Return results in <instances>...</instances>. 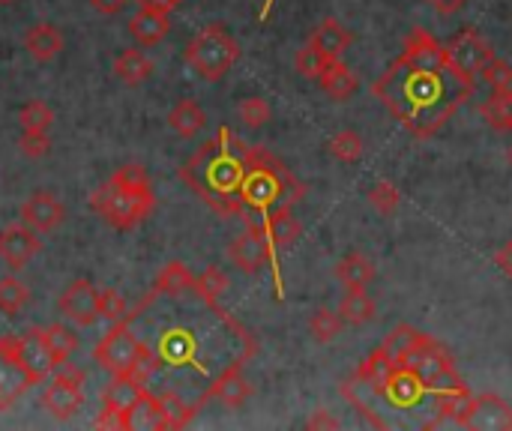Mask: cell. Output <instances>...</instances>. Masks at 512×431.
<instances>
[{"instance_id": "1", "label": "cell", "mask_w": 512, "mask_h": 431, "mask_svg": "<svg viewBox=\"0 0 512 431\" xmlns=\"http://www.w3.org/2000/svg\"><path fill=\"white\" fill-rule=\"evenodd\" d=\"M474 93V75L456 69L429 30L414 27L402 54L375 81L381 105L417 138L435 135Z\"/></svg>"}, {"instance_id": "2", "label": "cell", "mask_w": 512, "mask_h": 431, "mask_svg": "<svg viewBox=\"0 0 512 431\" xmlns=\"http://www.w3.org/2000/svg\"><path fill=\"white\" fill-rule=\"evenodd\" d=\"M249 156H252V147L222 126L219 135L210 138L180 168V177L216 213L240 216V186L249 168Z\"/></svg>"}, {"instance_id": "4", "label": "cell", "mask_w": 512, "mask_h": 431, "mask_svg": "<svg viewBox=\"0 0 512 431\" xmlns=\"http://www.w3.org/2000/svg\"><path fill=\"white\" fill-rule=\"evenodd\" d=\"M186 63L204 78V81H219L225 72L237 63L240 45L237 39L222 27V24H207L189 45H186Z\"/></svg>"}, {"instance_id": "15", "label": "cell", "mask_w": 512, "mask_h": 431, "mask_svg": "<svg viewBox=\"0 0 512 431\" xmlns=\"http://www.w3.org/2000/svg\"><path fill=\"white\" fill-rule=\"evenodd\" d=\"M66 210L57 201L54 192H33L24 204H21V222L27 228H33L36 234H51L63 225Z\"/></svg>"}, {"instance_id": "28", "label": "cell", "mask_w": 512, "mask_h": 431, "mask_svg": "<svg viewBox=\"0 0 512 431\" xmlns=\"http://www.w3.org/2000/svg\"><path fill=\"white\" fill-rule=\"evenodd\" d=\"M336 279L345 285V288H366L372 279H375V264L360 255V252H351L345 255L339 264H336Z\"/></svg>"}, {"instance_id": "39", "label": "cell", "mask_w": 512, "mask_h": 431, "mask_svg": "<svg viewBox=\"0 0 512 431\" xmlns=\"http://www.w3.org/2000/svg\"><path fill=\"white\" fill-rule=\"evenodd\" d=\"M18 123L24 132H48L51 123H54V111L39 102V99H30L21 111H18Z\"/></svg>"}, {"instance_id": "43", "label": "cell", "mask_w": 512, "mask_h": 431, "mask_svg": "<svg viewBox=\"0 0 512 431\" xmlns=\"http://www.w3.org/2000/svg\"><path fill=\"white\" fill-rule=\"evenodd\" d=\"M237 114H240V123H243V126H249V129H261V126H267V123H270V117H273L270 102H267V99H261V96H246V99L240 102Z\"/></svg>"}, {"instance_id": "55", "label": "cell", "mask_w": 512, "mask_h": 431, "mask_svg": "<svg viewBox=\"0 0 512 431\" xmlns=\"http://www.w3.org/2000/svg\"><path fill=\"white\" fill-rule=\"evenodd\" d=\"M183 0H138L141 9H156V12H174Z\"/></svg>"}, {"instance_id": "18", "label": "cell", "mask_w": 512, "mask_h": 431, "mask_svg": "<svg viewBox=\"0 0 512 431\" xmlns=\"http://www.w3.org/2000/svg\"><path fill=\"white\" fill-rule=\"evenodd\" d=\"M426 396H429V387L405 366H399L393 372V378H390V384L384 390V399L390 405H396V408H417Z\"/></svg>"}, {"instance_id": "34", "label": "cell", "mask_w": 512, "mask_h": 431, "mask_svg": "<svg viewBox=\"0 0 512 431\" xmlns=\"http://www.w3.org/2000/svg\"><path fill=\"white\" fill-rule=\"evenodd\" d=\"M327 150L336 162H345V165H354L360 162L363 156V138L354 132V129H339L330 141H327Z\"/></svg>"}, {"instance_id": "13", "label": "cell", "mask_w": 512, "mask_h": 431, "mask_svg": "<svg viewBox=\"0 0 512 431\" xmlns=\"http://www.w3.org/2000/svg\"><path fill=\"white\" fill-rule=\"evenodd\" d=\"M399 366L411 369V372L429 387L435 378H441V375L453 366V360H450V354L444 351L441 342H435L432 336H420V342L405 354V360H402Z\"/></svg>"}, {"instance_id": "49", "label": "cell", "mask_w": 512, "mask_h": 431, "mask_svg": "<svg viewBox=\"0 0 512 431\" xmlns=\"http://www.w3.org/2000/svg\"><path fill=\"white\" fill-rule=\"evenodd\" d=\"M18 150H21L27 159H39V156H45V153L51 150V138H48V132H24V129H21V135H18Z\"/></svg>"}, {"instance_id": "23", "label": "cell", "mask_w": 512, "mask_h": 431, "mask_svg": "<svg viewBox=\"0 0 512 431\" xmlns=\"http://www.w3.org/2000/svg\"><path fill=\"white\" fill-rule=\"evenodd\" d=\"M318 81H321L324 93H327L330 99H336V102H348V99H354L357 90H360V78H357V72H354L345 60H333V63L324 69V75H321Z\"/></svg>"}, {"instance_id": "30", "label": "cell", "mask_w": 512, "mask_h": 431, "mask_svg": "<svg viewBox=\"0 0 512 431\" xmlns=\"http://www.w3.org/2000/svg\"><path fill=\"white\" fill-rule=\"evenodd\" d=\"M126 429H156L162 431V399L153 393H141L135 408L126 414Z\"/></svg>"}, {"instance_id": "24", "label": "cell", "mask_w": 512, "mask_h": 431, "mask_svg": "<svg viewBox=\"0 0 512 431\" xmlns=\"http://www.w3.org/2000/svg\"><path fill=\"white\" fill-rule=\"evenodd\" d=\"M396 369H399V363H396L384 348H378V351H372V354L360 363L357 378H363V381L372 387L375 396H384V390H387V384H390V378H393Z\"/></svg>"}, {"instance_id": "33", "label": "cell", "mask_w": 512, "mask_h": 431, "mask_svg": "<svg viewBox=\"0 0 512 431\" xmlns=\"http://www.w3.org/2000/svg\"><path fill=\"white\" fill-rule=\"evenodd\" d=\"M195 354V342L186 330H171L162 336V348H159V360L171 363V366H183L189 363Z\"/></svg>"}, {"instance_id": "14", "label": "cell", "mask_w": 512, "mask_h": 431, "mask_svg": "<svg viewBox=\"0 0 512 431\" xmlns=\"http://www.w3.org/2000/svg\"><path fill=\"white\" fill-rule=\"evenodd\" d=\"M18 360L21 366L27 369V375L33 378V384H42L45 375H51L57 369L54 357H51V348H48V339H45V330L42 327H30L27 333L18 336Z\"/></svg>"}, {"instance_id": "22", "label": "cell", "mask_w": 512, "mask_h": 431, "mask_svg": "<svg viewBox=\"0 0 512 431\" xmlns=\"http://www.w3.org/2000/svg\"><path fill=\"white\" fill-rule=\"evenodd\" d=\"M24 48L30 51V57L36 63H51L60 54V48H63V36H60V30L54 24L39 21V24H33L24 33Z\"/></svg>"}, {"instance_id": "48", "label": "cell", "mask_w": 512, "mask_h": 431, "mask_svg": "<svg viewBox=\"0 0 512 431\" xmlns=\"http://www.w3.org/2000/svg\"><path fill=\"white\" fill-rule=\"evenodd\" d=\"M126 315H129V312H126L123 294H117L114 288H102V291H99V318L117 324V321H123Z\"/></svg>"}, {"instance_id": "5", "label": "cell", "mask_w": 512, "mask_h": 431, "mask_svg": "<svg viewBox=\"0 0 512 431\" xmlns=\"http://www.w3.org/2000/svg\"><path fill=\"white\" fill-rule=\"evenodd\" d=\"M153 204H156L153 192H132L114 183H105L90 195V210H96L117 231H132L135 225H141L150 216Z\"/></svg>"}, {"instance_id": "21", "label": "cell", "mask_w": 512, "mask_h": 431, "mask_svg": "<svg viewBox=\"0 0 512 431\" xmlns=\"http://www.w3.org/2000/svg\"><path fill=\"white\" fill-rule=\"evenodd\" d=\"M171 21L168 12H156V9H141L129 18V33L138 45H156L168 36Z\"/></svg>"}, {"instance_id": "41", "label": "cell", "mask_w": 512, "mask_h": 431, "mask_svg": "<svg viewBox=\"0 0 512 431\" xmlns=\"http://www.w3.org/2000/svg\"><path fill=\"white\" fill-rule=\"evenodd\" d=\"M420 336H423V333H417L414 327L402 324V327H396V330H390V333H387V339H384V345H381V348H384L396 363H402V360H405V354L420 342Z\"/></svg>"}, {"instance_id": "7", "label": "cell", "mask_w": 512, "mask_h": 431, "mask_svg": "<svg viewBox=\"0 0 512 431\" xmlns=\"http://www.w3.org/2000/svg\"><path fill=\"white\" fill-rule=\"evenodd\" d=\"M129 321H132V318L126 315L123 321L111 324V330L99 339V345H96V351H93L96 363H99L105 372H111V375H129V369L135 366V360H138V354H141V348H144V342H138V339L132 336Z\"/></svg>"}, {"instance_id": "50", "label": "cell", "mask_w": 512, "mask_h": 431, "mask_svg": "<svg viewBox=\"0 0 512 431\" xmlns=\"http://www.w3.org/2000/svg\"><path fill=\"white\" fill-rule=\"evenodd\" d=\"M459 390H468V387H465L462 375L456 372V366H450L441 378H435V381L429 384V393H432V396H435V393H459Z\"/></svg>"}, {"instance_id": "6", "label": "cell", "mask_w": 512, "mask_h": 431, "mask_svg": "<svg viewBox=\"0 0 512 431\" xmlns=\"http://www.w3.org/2000/svg\"><path fill=\"white\" fill-rule=\"evenodd\" d=\"M228 258L237 270L243 273H258L261 267L273 264V273H276V288H279V297H282V276H279V267H276V249L264 231L261 222H249L243 234H237L228 246Z\"/></svg>"}, {"instance_id": "27", "label": "cell", "mask_w": 512, "mask_h": 431, "mask_svg": "<svg viewBox=\"0 0 512 431\" xmlns=\"http://www.w3.org/2000/svg\"><path fill=\"white\" fill-rule=\"evenodd\" d=\"M144 387L138 381H132L129 375H114V381L105 387V396H102V405L105 408H114L120 414H129L135 408V402L141 399Z\"/></svg>"}, {"instance_id": "12", "label": "cell", "mask_w": 512, "mask_h": 431, "mask_svg": "<svg viewBox=\"0 0 512 431\" xmlns=\"http://www.w3.org/2000/svg\"><path fill=\"white\" fill-rule=\"evenodd\" d=\"M447 57L456 69H462L468 75H480V69L495 57V48L474 27H468L447 42Z\"/></svg>"}, {"instance_id": "47", "label": "cell", "mask_w": 512, "mask_h": 431, "mask_svg": "<svg viewBox=\"0 0 512 431\" xmlns=\"http://www.w3.org/2000/svg\"><path fill=\"white\" fill-rule=\"evenodd\" d=\"M480 78L492 87V90H510L512 87V66L501 57H492L483 69H480Z\"/></svg>"}, {"instance_id": "25", "label": "cell", "mask_w": 512, "mask_h": 431, "mask_svg": "<svg viewBox=\"0 0 512 431\" xmlns=\"http://www.w3.org/2000/svg\"><path fill=\"white\" fill-rule=\"evenodd\" d=\"M168 126L180 135V138H195L204 126H207V114L195 99H180L171 114H168Z\"/></svg>"}, {"instance_id": "16", "label": "cell", "mask_w": 512, "mask_h": 431, "mask_svg": "<svg viewBox=\"0 0 512 431\" xmlns=\"http://www.w3.org/2000/svg\"><path fill=\"white\" fill-rule=\"evenodd\" d=\"M36 252H39V234L33 228H27L24 222L0 231V258L9 264V270L27 267Z\"/></svg>"}, {"instance_id": "52", "label": "cell", "mask_w": 512, "mask_h": 431, "mask_svg": "<svg viewBox=\"0 0 512 431\" xmlns=\"http://www.w3.org/2000/svg\"><path fill=\"white\" fill-rule=\"evenodd\" d=\"M306 429H339V420L330 417L327 411H315V414L306 420Z\"/></svg>"}, {"instance_id": "11", "label": "cell", "mask_w": 512, "mask_h": 431, "mask_svg": "<svg viewBox=\"0 0 512 431\" xmlns=\"http://www.w3.org/2000/svg\"><path fill=\"white\" fill-rule=\"evenodd\" d=\"M459 426L471 431H510L512 429V408L495 393L471 396L468 411L462 414Z\"/></svg>"}, {"instance_id": "53", "label": "cell", "mask_w": 512, "mask_h": 431, "mask_svg": "<svg viewBox=\"0 0 512 431\" xmlns=\"http://www.w3.org/2000/svg\"><path fill=\"white\" fill-rule=\"evenodd\" d=\"M438 15H456L459 9H465L468 0H426Z\"/></svg>"}, {"instance_id": "3", "label": "cell", "mask_w": 512, "mask_h": 431, "mask_svg": "<svg viewBox=\"0 0 512 431\" xmlns=\"http://www.w3.org/2000/svg\"><path fill=\"white\" fill-rule=\"evenodd\" d=\"M306 186L267 150L252 147L249 168L240 186V216L246 222H261L267 213L279 207H294L303 201Z\"/></svg>"}, {"instance_id": "26", "label": "cell", "mask_w": 512, "mask_h": 431, "mask_svg": "<svg viewBox=\"0 0 512 431\" xmlns=\"http://www.w3.org/2000/svg\"><path fill=\"white\" fill-rule=\"evenodd\" d=\"M114 75L123 84H132L135 87V84H141V81H147L153 75V60L144 51H138V48H126L114 60Z\"/></svg>"}, {"instance_id": "45", "label": "cell", "mask_w": 512, "mask_h": 431, "mask_svg": "<svg viewBox=\"0 0 512 431\" xmlns=\"http://www.w3.org/2000/svg\"><path fill=\"white\" fill-rule=\"evenodd\" d=\"M108 183H114V186H120V189H132V192H153L150 174H147V168H141V165H123V168H117V171L111 174Z\"/></svg>"}, {"instance_id": "37", "label": "cell", "mask_w": 512, "mask_h": 431, "mask_svg": "<svg viewBox=\"0 0 512 431\" xmlns=\"http://www.w3.org/2000/svg\"><path fill=\"white\" fill-rule=\"evenodd\" d=\"M162 399V429H186L195 417V408L186 405L177 393H165Z\"/></svg>"}, {"instance_id": "31", "label": "cell", "mask_w": 512, "mask_h": 431, "mask_svg": "<svg viewBox=\"0 0 512 431\" xmlns=\"http://www.w3.org/2000/svg\"><path fill=\"white\" fill-rule=\"evenodd\" d=\"M339 315L345 324H354V327L369 324L375 318V300L363 288H348V294L339 303Z\"/></svg>"}, {"instance_id": "46", "label": "cell", "mask_w": 512, "mask_h": 431, "mask_svg": "<svg viewBox=\"0 0 512 431\" xmlns=\"http://www.w3.org/2000/svg\"><path fill=\"white\" fill-rule=\"evenodd\" d=\"M369 204L381 213V216H393L399 210V189L390 180H378L369 189Z\"/></svg>"}, {"instance_id": "51", "label": "cell", "mask_w": 512, "mask_h": 431, "mask_svg": "<svg viewBox=\"0 0 512 431\" xmlns=\"http://www.w3.org/2000/svg\"><path fill=\"white\" fill-rule=\"evenodd\" d=\"M96 429H126V414H120V411L102 405V411H99V417H96Z\"/></svg>"}, {"instance_id": "38", "label": "cell", "mask_w": 512, "mask_h": 431, "mask_svg": "<svg viewBox=\"0 0 512 431\" xmlns=\"http://www.w3.org/2000/svg\"><path fill=\"white\" fill-rule=\"evenodd\" d=\"M45 339H48V348H51V357H54L57 366H63L75 354V348H78V336L69 327H63V324H51L45 330Z\"/></svg>"}, {"instance_id": "17", "label": "cell", "mask_w": 512, "mask_h": 431, "mask_svg": "<svg viewBox=\"0 0 512 431\" xmlns=\"http://www.w3.org/2000/svg\"><path fill=\"white\" fill-rule=\"evenodd\" d=\"M249 396H252V384L243 378V366L234 363V366H228V369L213 381V387L207 390V396H204L201 402L216 399V402H222L225 408H243V405L249 402Z\"/></svg>"}, {"instance_id": "19", "label": "cell", "mask_w": 512, "mask_h": 431, "mask_svg": "<svg viewBox=\"0 0 512 431\" xmlns=\"http://www.w3.org/2000/svg\"><path fill=\"white\" fill-rule=\"evenodd\" d=\"M309 45H315L324 57L330 60H342L348 45H351V30L339 21V18H324L318 21V27L309 36Z\"/></svg>"}, {"instance_id": "29", "label": "cell", "mask_w": 512, "mask_h": 431, "mask_svg": "<svg viewBox=\"0 0 512 431\" xmlns=\"http://www.w3.org/2000/svg\"><path fill=\"white\" fill-rule=\"evenodd\" d=\"M192 288H195V276L189 273V267L180 264V261H168V264L159 270V276H156L153 294L180 297V294H186V291H192Z\"/></svg>"}, {"instance_id": "20", "label": "cell", "mask_w": 512, "mask_h": 431, "mask_svg": "<svg viewBox=\"0 0 512 431\" xmlns=\"http://www.w3.org/2000/svg\"><path fill=\"white\" fill-rule=\"evenodd\" d=\"M261 225H264V231H267V237H270V243H273L276 252L291 249L300 240V234H303V225H300V219L294 216L291 207H279V210L267 213L261 219Z\"/></svg>"}, {"instance_id": "58", "label": "cell", "mask_w": 512, "mask_h": 431, "mask_svg": "<svg viewBox=\"0 0 512 431\" xmlns=\"http://www.w3.org/2000/svg\"><path fill=\"white\" fill-rule=\"evenodd\" d=\"M510 162H512V150H510Z\"/></svg>"}, {"instance_id": "32", "label": "cell", "mask_w": 512, "mask_h": 431, "mask_svg": "<svg viewBox=\"0 0 512 431\" xmlns=\"http://www.w3.org/2000/svg\"><path fill=\"white\" fill-rule=\"evenodd\" d=\"M480 114L495 132H512V87L510 90H495L480 105Z\"/></svg>"}, {"instance_id": "36", "label": "cell", "mask_w": 512, "mask_h": 431, "mask_svg": "<svg viewBox=\"0 0 512 431\" xmlns=\"http://www.w3.org/2000/svg\"><path fill=\"white\" fill-rule=\"evenodd\" d=\"M345 321L339 312H330V309H318L312 318H309V333L318 345H330L339 333H342Z\"/></svg>"}, {"instance_id": "10", "label": "cell", "mask_w": 512, "mask_h": 431, "mask_svg": "<svg viewBox=\"0 0 512 431\" xmlns=\"http://www.w3.org/2000/svg\"><path fill=\"white\" fill-rule=\"evenodd\" d=\"M57 309L66 321H72L75 327H93L99 318V291L93 288L90 279H75L63 288Z\"/></svg>"}, {"instance_id": "35", "label": "cell", "mask_w": 512, "mask_h": 431, "mask_svg": "<svg viewBox=\"0 0 512 431\" xmlns=\"http://www.w3.org/2000/svg\"><path fill=\"white\" fill-rule=\"evenodd\" d=\"M228 291V276L219 267H207L198 279H195V294L210 303L213 309H219V297Z\"/></svg>"}, {"instance_id": "40", "label": "cell", "mask_w": 512, "mask_h": 431, "mask_svg": "<svg viewBox=\"0 0 512 431\" xmlns=\"http://www.w3.org/2000/svg\"><path fill=\"white\" fill-rule=\"evenodd\" d=\"M30 300V291L24 282H18L15 276H6L0 279V312L6 315H18Z\"/></svg>"}, {"instance_id": "42", "label": "cell", "mask_w": 512, "mask_h": 431, "mask_svg": "<svg viewBox=\"0 0 512 431\" xmlns=\"http://www.w3.org/2000/svg\"><path fill=\"white\" fill-rule=\"evenodd\" d=\"M468 405H471V393H468V390H459V393H435L438 420H453V423H459L462 414L468 411Z\"/></svg>"}, {"instance_id": "57", "label": "cell", "mask_w": 512, "mask_h": 431, "mask_svg": "<svg viewBox=\"0 0 512 431\" xmlns=\"http://www.w3.org/2000/svg\"><path fill=\"white\" fill-rule=\"evenodd\" d=\"M0 3H12V0H0Z\"/></svg>"}, {"instance_id": "54", "label": "cell", "mask_w": 512, "mask_h": 431, "mask_svg": "<svg viewBox=\"0 0 512 431\" xmlns=\"http://www.w3.org/2000/svg\"><path fill=\"white\" fill-rule=\"evenodd\" d=\"M90 6L102 15H117L126 6V0H90Z\"/></svg>"}, {"instance_id": "56", "label": "cell", "mask_w": 512, "mask_h": 431, "mask_svg": "<svg viewBox=\"0 0 512 431\" xmlns=\"http://www.w3.org/2000/svg\"><path fill=\"white\" fill-rule=\"evenodd\" d=\"M495 264L501 267V273L504 276H510L512 279V240L504 246V249H498V255H495Z\"/></svg>"}, {"instance_id": "44", "label": "cell", "mask_w": 512, "mask_h": 431, "mask_svg": "<svg viewBox=\"0 0 512 431\" xmlns=\"http://www.w3.org/2000/svg\"><path fill=\"white\" fill-rule=\"evenodd\" d=\"M333 60L330 57H324L315 45H303L300 51H297V57H294V66H297V72L303 75V78H321L324 75V69L330 66Z\"/></svg>"}, {"instance_id": "9", "label": "cell", "mask_w": 512, "mask_h": 431, "mask_svg": "<svg viewBox=\"0 0 512 431\" xmlns=\"http://www.w3.org/2000/svg\"><path fill=\"white\" fill-rule=\"evenodd\" d=\"M18 336H3L0 339V411L12 408L24 390L33 387V378L18 360Z\"/></svg>"}, {"instance_id": "8", "label": "cell", "mask_w": 512, "mask_h": 431, "mask_svg": "<svg viewBox=\"0 0 512 431\" xmlns=\"http://www.w3.org/2000/svg\"><path fill=\"white\" fill-rule=\"evenodd\" d=\"M84 375L78 372V369H66V363L63 366H57V375L51 378V384H48V390H45V396H42V405H45V411L54 417V420H69V417H75L78 414V408L84 405Z\"/></svg>"}]
</instances>
